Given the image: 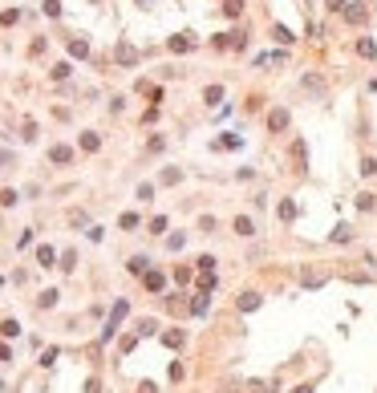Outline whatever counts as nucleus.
<instances>
[{"mask_svg": "<svg viewBox=\"0 0 377 393\" xmlns=\"http://www.w3.org/2000/svg\"><path fill=\"white\" fill-rule=\"evenodd\" d=\"M284 126H288V114H284V110H272V114H268V130H272V134H280Z\"/></svg>", "mask_w": 377, "mask_h": 393, "instance_id": "1", "label": "nucleus"}, {"mask_svg": "<svg viewBox=\"0 0 377 393\" xmlns=\"http://www.w3.org/2000/svg\"><path fill=\"white\" fill-rule=\"evenodd\" d=\"M349 239H353V227H349V223H341V227L333 231V244H349Z\"/></svg>", "mask_w": 377, "mask_h": 393, "instance_id": "2", "label": "nucleus"}, {"mask_svg": "<svg viewBox=\"0 0 377 393\" xmlns=\"http://www.w3.org/2000/svg\"><path fill=\"white\" fill-rule=\"evenodd\" d=\"M235 231H239V235H251V231H256V223H251L247 215H239V219H235Z\"/></svg>", "mask_w": 377, "mask_h": 393, "instance_id": "3", "label": "nucleus"}, {"mask_svg": "<svg viewBox=\"0 0 377 393\" xmlns=\"http://www.w3.org/2000/svg\"><path fill=\"white\" fill-rule=\"evenodd\" d=\"M256 304H260V296H256V292H243V296H239V308H243V312H247V308H256Z\"/></svg>", "mask_w": 377, "mask_h": 393, "instance_id": "4", "label": "nucleus"}, {"mask_svg": "<svg viewBox=\"0 0 377 393\" xmlns=\"http://www.w3.org/2000/svg\"><path fill=\"white\" fill-rule=\"evenodd\" d=\"M272 37H276L280 45H288V41H292V33H288V28H284V24H276V28H272Z\"/></svg>", "mask_w": 377, "mask_h": 393, "instance_id": "5", "label": "nucleus"}, {"mask_svg": "<svg viewBox=\"0 0 377 393\" xmlns=\"http://www.w3.org/2000/svg\"><path fill=\"white\" fill-rule=\"evenodd\" d=\"M146 288H150V292H163V276H159V271H150V276H146Z\"/></svg>", "mask_w": 377, "mask_h": 393, "instance_id": "6", "label": "nucleus"}, {"mask_svg": "<svg viewBox=\"0 0 377 393\" xmlns=\"http://www.w3.org/2000/svg\"><path fill=\"white\" fill-rule=\"evenodd\" d=\"M345 16H349L353 24H361V20H365V8H361V4H353V8H349V12H345Z\"/></svg>", "mask_w": 377, "mask_h": 393, "instance_id": "7", "label": "nucleus"}, {"mask_svg": "<svg viewBox=\"0 0 377 393\" xmlns=\"http://www.w3.org/2000/svg\"><path fill=\"white\" fill-rule=\"evenodd\" d=\"M357 53H361V57H373V53H377V45H373V41H369V37H365V41H361V45H357Z\"/></svg>", "mask_w": 377, "mask_h": 393, "instance_id": "8", "label": "nucleus"}, {"mask_svg": "<svg viewBox=\"0 0 377 393\" xmlns=\"http://www.w3.org/2000/svg\"><path fill=\"white\" fill-rule=\"evenodd\" d=\"M357 207H361V211H373L377 199H373V195H357Z\"/></svg>", "mask_w": 377, "mask_h": 393, "instance_id": "9", "label": "nucleus"}, {"mask_svg": "<svg viewBox=\"0 0 377 393\" xmlns=\"http://www.w3.org/2000/svg\"><path fill=\"white\" fill-rule=\"evenodd\" d=\"M361 174H365V178L377 174V158H361Z\"/></svg>", "mask_w": 377, "mask_h": 393, "instance_id": "10", "label": "nucleus"}, {"mask_svg": "<svg viewBox=\"0 0 377 393\" xmlns=\"http://www.w3.org/2000/svg\"><path fill=\"white\" fill-rule=\"evenodd\" d=\"M203 98H207V106H215L219 98H223V89H219V85H211V89H207V94H203Z\"/></svg>", "mask_w": 377, "mask_h": 393, "instance_id": "11", "label": "nucleus"}, {"mask_svg": "<svg viewBox=\"0 0 377 393\" xmlns=\"http://www.w3.org/2000/svg\"><path fill=\"white\" fill-rule=\"evenodd\" d=\"M223 8H227V16H239V12H243V0H227Z\"/></svg>", "mask_w": 377, "mask_h": 393, "instance_id": "12", "label": "nucleus"}, {"mask_svg": "<svg viewBox=\"0 0 377 393\" xmlns=\"http://www.w3.org/2000/svg\"><path fill=\"white\" fill-rule=\"evenodd\" d=\"M329 8H345V0H329Z\"/></svg>", "mask_w": 377, "mask_h": 393, "instance_id": "13", "label": "nucleus"}]
</instances>
